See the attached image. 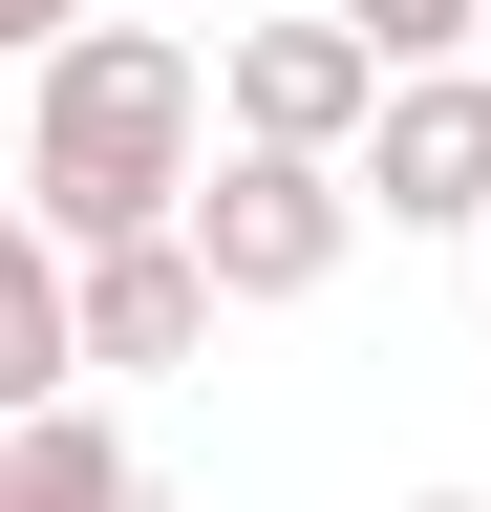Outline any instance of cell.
I'll list each match as a JSON object with an SVG mask.
<instances>
[{
	"mask_svg": "<svg viewBox=\"0 0 491 512\" xmlns=\"http://www.w3.org/2000/svg\"><path fill=\"white\" fill-rule=\"evenodd\" d=\"M406 512H491V491H406Z\"/></svg>",
	"mask_w": 491,
	"mask_h": 512,
	"instance_id": "11",
	"label": "cell"
},
{
	"mask_svg": "<svg viewBox=\"0 0 491 512\" xmlns=\"http://www.w3.org/2000/svg\"><path fill=\"white\" fill-rule=\"evenodd\" d=\"M86 406V320H65V256H43V214H0V427Z\"/></svg>",
	"mask_w": 491,
	"mask_h": 512,
	"instance_id": "6",
	"label": "cell"
},
{
	"mask_svg": "<svg viewBox=\"0 0 491 512\" xmlns=\"http://www.w3.org/2000/svg\"><path fill=\"white\" fill-rule=\"evenodd\" d=\"M0 512H150V470L107 406H43V427H0Z\"/></svg>",
	"mask_w": 491,
	"mask_h": 512,
	"instance_id": "7",
	"label": "cell"
},
{
	"mask_svg": "<svg viewBox=\"0 0 491 512\" xmlns=\"http://www.w3.org/2000/svg\"><path fill=\"white\" fill-rule=\"evenodd\" d=\"M0 214H22V107H0Z\"/></svg>",
	"mask_w": 491,
	"mask_h": 512,
	"instance_id": "10",
	"label": "cell"
},
{
	"mask_svg": "<svg viewBox=\"0 0 491 512\" xmlns=\"http://www.w3.org/2000/svg\"><path fill=\"white\" fill-rule=\"evenodd\" d=\"M363 214L385 235H491V64H449V86H385V128H363Z\"/></svg>",
	"mask_w": 491,
	"mask_h": 512,
	"instance_id": "4",
	"label": "cell"
},
{
	"mask_svg": "<svg viewBox=\"0 0 491 512\" xmlns=\"http://www.w3.org/2000/svg\"><path fill=\"white\" fill-rule=\"evenodd\" d=\"M86 43V0H0V64H65Z\"/></svg>",
	"mask_w": 491,
	"mask_h": 512,
	"instance_id": "9",
	"label": "cell"
},
{
	"mask_svg": "<svg viewBox=\"0 0 491 512\" xmlns=\"http://www.w3.org/2000/svg\"><path fill=\"white\" fill-rule=\"evenodd\" d=\"M65 320H86V384H171L235 299H214L193 235H129V256H65Z\"/></svg>",
	"mask_w": 491,
	"mask_h": 512,
	"instance_id": "5",
	"label": "cell"
},
{
	"mask_svg": "<svg viewBox=\"0 0 491 512\" xmlns=\"http://www.w3.org/2000/svg\"><path fill=\"white\" fill-rule=\"evenodd\" d=\"M321 22L385 64V86H449V64H491V0H321Z\"/></svg>",
	"mask_w": 491,
	"mask_h": 512,
	"instance_id": "8",
	"label": "cell"
},
{
	"mask_svg": "<svg viewBox=\"0 0 491 512\" xmlns=\"http://www.w3.org/2000/svg\"><path fill=\"white\" fill-rule=\"evenodd\" d=\"M193 256H214V299H235V320H278V299H321L342 256H363V192H342V171H299V150H214Z\"/></svg>",
	"mask_w": 491,
	"mask_h": 512,
	"instance_id": "2",
	"label": "cell"
},
{
	"mask_svg": "<svg viewBox=\"0 0 491 512\" xmlns=\"http://www.w3.org/2000/svg\"><path fill=\"white\" fill-rule=\"evenodd\" d=\"M363 128H385V64H363L342 22H235V64H214V150L363 171Z\"/></svg>",
	"mask_w": 491,
	"mask_h": 512,
	"instance_id": "3",
	"label": "cell"
},
{
	"mask_svg": "<svg viewBox=\"0 0 491 512\" xmlns=\"http://www.w3.org/2000/svg\"><path fill=\"white\" fill-rule=\"evenodd\" d=\"M193 192H214V64L150 43V22H86L65 64H43V107H22V214H43V256L193 235Z\"/></svg>",
	"mask_w": 491,
	"mask_h": 512,
	"instance_id": "1",
	"label": "cell"
}]
</instances>
